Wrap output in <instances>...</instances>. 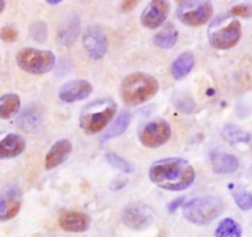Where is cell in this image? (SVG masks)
<instances>
[{
    "instance_id": "6da1fadb",
    "label": "cell",
    "mask_w": 252,
    "mask_h": 237,
    "mask_svg": "<svg viewBox=\"0 0 252 237\" xmlns=\"http://www.w3.org/2000/svg\"><path fill=\"white\" fill-rule=\"evenodd\" d=\"M149 178L155 186L170 192L185 191L192 186L196 172L189 161L181 157H167L155 161L149 169Z\"/></svg>"
},
{
    "instance_id": "7a4b0ae2",
    "label": "cell",
    "mask_w": 252,
    "mask_h": 237,
    "mask_svg": "<svg viewBox=\"0 0 252 237\" xmlns=\"http://www.w3.org/2000/svg\"><path fill=\"white\" fill-rule=\"evenodd\" d=\"M159 81L149 74L137 71L126 76L121 84V97L127 106L143 105L159 91Z\"/></svg>"
},
{
    "instance_id": "3957f363",
    "label": "cell",
    "mask_w": 252,
    "mask_h": 237,
    "mask_svg": "<svg viewBox=\"0 0 252 237\" xmlns=\"http://www.w3.org/2000/svg\"><path fill=\"white\" fill-rule=\"evenodd\" d=\"M116 112L117 103L112 98H98L84 106L79 117V124L86 134H96L110 124Z\"/></svg>"
},
{
    "instance_id": "277c9868",
    "label": "cell",
    "mask_w": 252,
    "mask_h": 237,
    "mask_svg": "<svg viewBox=\"0 0 252 237\" xmlns=\"http://www.w3.org/2000/svg\"><path fill=\"white\" fill-rule=\"evenodd\" d=\"M243 29L236 19L230 14L220 15L212 21L208 29L209 44L219 51H225L235 47L241 39Z\"/></svg>"
},
{
    "instance_id": "5b68a950",
    "label": "cell",
    "mask_w": 252,
    "mask_h": 237,
    "mask_svg": "<svg viewBox=\"0 0 252 237\" xmlns=\"http://www.w3.org/2000/svg\"><path fill=\"white\" fill-rule=\"evenodd\" d=\"M224 211V203L214 196L194 198L184 206L185 219L194 225H208Z\"/></svg>"
},
{
    "instance_id": "8992f818",
    "label": "cell",
    "mask_w": 252,
    "mask_h": 237,
    "mask_svg": "<svg viewBox=\"0 0 252 237\" xmlns=\"http://www.w3.org/2000/svg\"><path fill=\"white\" fill-rule=\"evenodd\" d=\"M16 64L21 70L33 75L49 73L56 65V57L51 51L25 47L16 54Z\"/></svg>"
},
{
    "instance_id": "52a82bcc",
    "label": "cell",
    "mask_w": 252,
    "mask_h": 237,
    "mask_svg": "<svg viewBox=\"0 0 252 237\" xmlns=\"http://www.w3.org/2000/svg\"><path fill=\"white\" fill-rule=\"evenodd\" d=\"M214 12L211 1H179L176 15L182 24L191 27L203 26Z\"/></svg>"
},
{
    "instance_id": "ba28073f",
    "label": "cell",
    "mask_w": 252,
    "mask_h": 237,
    "mask_svg": "<svg viewBox=\"0 0 252 237\" xmlns=\"http://www.w3.org/2000/svg\"><path fill=\"white\" fill-rule=\"evenodd\" d=\"M171 138V125L166 119L155 118L143 125L139 130V140L143 147L157 149L166 144Z\"/></svg>"
},
{
    "instance_id": "9c48e42d",
    "label": "cell",
    "mask_w": 252,
    "mask_h": 237,
    "mask_svg": "<svg viewBox=\"0 0 252 237\" xmlns=\"http://www.w3.org/2000/svg\"><path fill=\"white\" fill-rule=\"evenodd\" d=\"M123 224L132 230H142L148 228L153 221V211L148 206L140 202L128 204L122 210Z\"/></svg>"
},
{
    "instance_id": "30bf717a",
    "label": "cell",
    "mask_w": 252,
    "mask_h": 237,
    "mask_svg": "<svg viewBox=\"0 0 252 237\" xmlns=\"http://www.w3.org/2000/svg\"><path fill=\"white\" fill-rule=\"evenodd\" d=\"M83 46L91 59H102L108 49V41L105 31L100 26L88 27L83 34Z\"/></svg>"
},
{
    "instance_id": "8fae6325",
    "label": "cell",
    "mask_w": 252,
    "mask_h": 237,
    "mask_svg": "<svg viewBox=\"0 0 252 237\" xmlns=\"http://www.w3.org/2000/svg\"><path fill=\"white\" fill-rule=\"evenodd\" d=\"M22 204V193L19 187L10 186L0 191V221L14 219Z\"/></svg>"
},
{
    "instance_id": "7c38bea8",
    "label": "cell",
    "mask_w": 252,
    "mask_h": 237,
    "mask_svg": "<svg viewBox=\"0 0 252 237\" xmlns=\"http://www.w3.org/2000/svg\"><path fill=\"white\" fill-rule=\"evenodd\" d=\"M170 12V2L164 0L150 1L140 15V22L144 27L155 30L166 21Z\"/></svg>"
},
{
    "instance_id": "4fadbf2b",
    "label": "cell",
    "mask_w": 252,
    "mask_h": 237,
    "mask_svg": "<svg viewBox=\"0 0 252 237\" xmlns=\"http://www.w3.org/2000/svg\"><path fill=\"white\" fill-rule=\"evenodd\" d=\"M93 85L90 81L78 79L64 84L58 91L59 100L65 103H74L88 98L93 93Z\"/></svg>"
},
{
    "instance_id": "5bb4252c",
    "label": "cell",
    "mask_w": 252,
    "mask_h": 237,
    "mask_svg": "<svg viewBox=\"0 0 252 237\" xmlns=\"http://www.w3.org/2000/svg\"><path fill=\"white\" fill-rule=\"evenodd\" d=\"M44 122L43 108L39 105H30L20 113L16 125L26 133H37L41 130Z\"/></svg>"
},
{
    "instance_id": "9a60e30c",
    "label": "cell",
    "mask_w": 252,
    "mask_h": 237,
    "mask_svg": "<svg viewBox=\"0 0 252 237\" xmlns=\"http://www.w3.org/2000/svg\"><path fill=\"white\" fill-rule=\"evenodd\" d=\"M73 151V144L69 139H59L51 147L44 159V169L53 170L68 160Z\"/></svg>"
},
{
    "instance_id": "2e32d148",
    "label": "cell",
    "mask_w": 252,
    "mask_h": 237,
    "mask_svg": "<svg viewBox=\"0 0 252 237\" xmlns=\"http://www.w3.org/2000/svg\"><path fill=\"white\" fill-rule=\"evenodd\" d=\"M91 225V218L83 211H64L59 216V226L66 233H85Z\"/></svg>"
},
{
    "instance_id": "e0dca14e",
    "label": "cell",
    "mask_w": 252,
    "mask_h": 237,
    "mask_svg": "<svg viewBox=\"0 0 252 237\" xmlns=\"http://www.w3.org/2000/svg\"><path fill=\"white\" fill-rule=\"evenodd\" d=\"M26 142L24 138L15 133H9L0 138V160H9L17 157L24 152Z\"/></svg>"
},
{
    "instance_id": "ac0fdd59",
    "label": "cell",
    "mask_w": 252,
    "mask_h": 237,
    "mask_svg": "<svg viewBox=\"0 0 252 237\" xmlns=\"http://www.w3.org/2000/svg\"><path fill=\"white\" fill-rule=\"evenodd\" d=\"M240 162L238 157L228 152H214L212 155V167L218 175H229L238 171Z\"/></svg>"
},
{
    "instance_id": "d6986e66",
    "label": "cell",
    "mask_w": 252,
    "mask_h": 237,
    "mask_svg": "<svg viewBox=\"0 0 252 237\" xmlns=\"http://www.w3.org/2000/svg\"><path fill=\"white\" fill-rule=\"evenodd\" d=\"M194 66V56L192 52H184L174 60L171 65V74L175 80H184Z\"/></svg>"
},
{
    "instance_id": "ffe728a7",
    "label": "cell",
    "mask_w": 252,
    "mask_h": 237,
    "mask_svg": "<svg viewBox=\"0 0 252 237\" xmlns=\"http://www.w3.org/2000/svg\"><path fill=\"white\" fill-rule=\"evenodd\" d=\"M130 122H132V113H130L129 111H122V112L116 117V119L112 120L110 127L106 129L105 134L102 135L103 142L122 135L123 133L127 130V128L129 127Z\"/></svg>"
},
{
    "instance_id": "44dd1931",
    "label": "cell",
    "mask_w": 252,
    "mask_h": 237,
    "mask_svg": "<svg viewBox=\"0 0 252 237\" xmlns=\"http://www.w3.org/2000/svg\"><path fill=\"white\" fill-rule=\"evenodd\" d=\"M177 39H179V31L171 22H167L159 32L155 33L153 41H154L155 46H158L159 48L170 49L177 43Z\"/></svg>"
},
{
    "instance_id": "7402d4cb",
    "label": "cell",
    "mask_w": 252,
    "mask_h": 237,
    "mask_svg": "<svg viewBox=\"0 0 252 237\" xmlns=\"http://www.w3.org/2000/svg\"><path fill=\"white\" fill-rule=\"evenodd\" d=\"M21 100L16 93L0 96V119H10L20 112Z\"/></svg>"
},
{
    "instance_id": "603a6c76",
    "label": "cell",
    "mask_w": 252,
    "mask_h": 237,
    "mask_svg": "<svg viewBox=\"0 0 252 237\" xmlns=\"http://www.w3.org/2000/svg\"><path fill=\"white\" fill-rule=\"evenodd\" d=\"M79 31H80V24L75 16H71L63 22L59 30L58 38L64 46H70L78 38Z\"/></svg>"
},
{
    "instance_id": "cb8c5ba5",
    "label": "cell",
    "mask_w": 252,
    "mask_h": 237,
    "mask_svg": "<svg viewBox=\"0 0 252 237\" xmlns=\"http://www.w3.org/2000/svg\"><path fill=\"white\" fill-rule=\"evenodd\" d=\"M223 138L230 144H246L250 142V134L236 124H226L223 128Z\"/></svg>"
},
{
    "instance_id": "d4e9b609",
    "label": "cell",
    "mask_w": 252,
    "mask_h": 237,
    "mask_svg": "<svg viewBox=\"0 0 252 237\" xmlns=\"http://www.w3.org/2000/svg\"><path fill=\"white\" fill-rule=\"evenodd\" d=\"M214 235L216 237H243V230L234 219L225 218L217 226Z\"/></svg>"
},
{
    "instance_id": "484cf974",
    "label": "cell",
    "mask_w": 252,
    "mask_h": 237,
    "mask_svg": "<svg viewBox=\"0 0 252 237\" xmlns=\"http://www.w3.org/2000/svg\"><path fill=\"white\" fill-rule=\"evenodd\" d=\"M106 160H107V162L113 169L120 170V171L125 172V174H132L133 172L132 165L127 160L121 157L120 155L115 154V152H108V154H106Z\"/></svg>"
},
{
    "instance_id": "4316f807",
    "label": "cell",
    "mask_w": 252,
    "mask_h": 237,
    "mask_svg": "<svg viewBox=\"0 0 252 237\" xmlns=\"http://www.w3.org/2000/svg\"><path fill=\"white\" fill-rule=\"evenodd\" d=\"M234 201L236 206L243 211H248L252 209V194L248 191H235L233 192Z\"/></svg>"
},
{
    "instance_id": "83f0119b",
    "label": "cell",
    "mask_w": 252,
    "mask_h": 237,
    "mask_svg": "<svg viewBox=\"0 0 252 237\" xmlns=\"http://www.w3.org/2000/svg\"><path fill=\"white\" fill-rule=\"evenodd\" d=\"M30 33L34 41L43 43L48 37V29L43 21H34L30 27Z\"/></svg>"
},
{
    "instance_id": "f1b7e54d",
    "label": "cell",
    "mask_w": 252,
    "mask_h": 237,
    "mask_svg": "<svg viewBox=\"0 0 252 237\" xmlns=\"http://www.w3.org/2000/svg\"><path fill=\"white\" fill-rule=\"evenodd\" d=\"M19 38V32L11 26H4L0 30V39L6 43H12Z\"/></svg>"
},
{
    "instance_id": "f546056e",
    "label": "cell",
    "mask_w": 252,
    "mask_h": 237,
    "mask_svg": "<svg viewBox=\"0 0 252 237\" xmlns=\"http://www.w3.org/2000/svg\"><path fill=\"white\" fill-rule=\"evenodd\" d=\"M230 15L233 16L251 17L252 16V4H240L235 5L230 9Z\"/></svg>"
},
{
    "instance_id": "4dcf8cb0",
    "label": "cell",
    "mask_w": 252,
    "mask_h": 237,
    "mask_svg": "<svg viewBox=\"0 0 252 237\" xmlns=\"http://www.w3.org/2000/svg\"><path fill=\"white\" fill-rule=\"evenodd\" d=\"M184 201H185L184 197H180V198L175 199L174 202H171V203L167 206V210H169V213H174V211H176L177 209H179V207L182 206Z\"/></svg>"
},
{
    "instance_id": "1f68e13d",
    "label": "cell",
    "mask_w": 252,
    "mask_h": 237,
    "mask_svg": "<svg viewBox=\"0 0 252 237\" xmlns=\"http://www.w3.org/2000/svg\"><path fill=\"white\" fill-rule=\"evenodd\" d=\"M135 6H137V1H123L122 10L125 12H129L132 11Z\"/></svg>"
},
{
    "instance_id": "d6a6232c",
    "label": "cell",
    "mask_w": 252,
    "mask_h": 237,
    "mask_svg": "<svg viewBox=\"0 0 252 237\" xmlns=\"http://www.w3.org/2000/svg\"><path fill=\"white\" fill-rule=\"evenodd\" d=\"M5 6H6V2L2 1V0H0V14H1V12L4 11Z\"/></svg>"
},
{
    "instance_id": "836d02e7",
    "label": "cell",
    "mask_w": 252,
    "mask_h": 237,
    "mask_svg": "<svg viewBox=\"0 0 252 237\" xmlns=\"http://www.w3.org/2000/svg\"><path fill=\"white\" fill-rule=\"evenodd\" d=\"M46 2H48L49 5H56V4H59V2H62V1L61 0H57V1L56 0H47Z\"/></svg>"
}]
</instances>
